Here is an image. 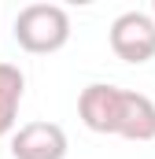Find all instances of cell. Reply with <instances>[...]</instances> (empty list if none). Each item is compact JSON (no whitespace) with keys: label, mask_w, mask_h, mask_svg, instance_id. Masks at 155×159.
<instances>
[{"label":"cell","mask_w":155,"mask_h":159,"mask_svg":"<svg viewBox=\"0 0 155 159\" xmlns=\"http://www.w3.org/2000/svg\"><path fill=\"white\" fill-rule=\"evenodd\" d=\"M152 11H155V4H152Z\"/></svg>","instance_id":"52a82bcc"},{"label":"cell","mask_w":155,"mask_h":159,"mask_svg":"<svg viewBox=\"0 0 155 159\" xmlns=\"http://www.w3.org/2000/svg\"><path fill=\"white\" fill-rule=\"evenodd\" d=\"M15 41H19V48H26L33 56L59 52L70 41L67 7H59V4H26L15 19Z\"/></svg>","instance_id":"6da1fadb"},{"label":"cell","mask_w":155,"mask_h":159,"mask_svg":"<svg viewBox=\"0 0 155 159\" xmlns=\"http://www.w3.org/2000/svg\"><path fill=\"white\" fill-rule=\"evenodd\" d=\"M67 148L59 122H26L11 133V159H67Z\"/></svg>","instance_id":"3957f363"},{"label":"cell","mask_w":155,"mask_h":159,"mask_svg":"<svg viewBox=\"0 0 155 159\" xmlns=\"http://www.w3.org/2000/svg\"><path fill=\"white\" fill-rule=\"evenodd\" d=\"M111 52L122 63H148L155 56V19L144 11H122L111 22Z\"/></svg>","instance_id":"7a4b0ae2"},{"label":"cell","mask_w":155,"mask_h":159,"mask_svg":"<svg viewBox=\"0 0 155 159\" xmlns=\"http://www.w3.org/2000/svg\"><path fill=\"white\" fill-rule=\"evenodd\" d=\"M22 93H26V74L15 63H0V137L15 133Z\"/></svg>","instance_id":"8992f818"},{"label":"cell","mask_w":155,"mask_h":159,"mask_svg":"<svg viewBox=\"0 0 155 159\" xmlns=\"http://www.w3.org/2000/svg\"><path fill=\"white\" fill-rule=\"evenodd\" d=\"M118 100L122 89L107 85V81H92L81 89L78 96V115L92 133H115V119H118Z\"/></svg>","instance_id":"277c9868"},{"label":"cell","mask_w":155,"mask_h":159,"mask_svg":"<svg viewBox=\"0 0 155 159\" xmlns=\"http://www.w3.org/2000/svg\"><path fill=\"white\" fill-rule=\"evenodd\" d=\"M115 137H126V141H155V100L152 96L122 89L118 119H115Z\"/></svg>","instance_id":"5b68a950"}]
</instances>
